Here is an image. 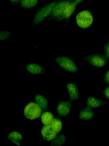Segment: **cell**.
I'll return each instance as SVG.
<instances>
[{
	"label": "cell",
	"instance_id": "7a4b0ae2",
	"mask_svg": "<svg viewBox=\"0 0 109 146\" xmlns=\"http://www.w3.org/2000/svg\"><path fill=\"white\" fill-rule=\"evenodd\" d=\"M61 0H52L38 9L33 15L32 26L33 28L46 21L56 3Z\"/></svg>",
	"mask_w": 109,
	"mask_h": 146
},
{
	"label": "cell",
	"instance_id": "603a6c76",
	"mask_svg": "<svg viewBox=\"0 0 109 146\" xmlns=\"http://www.w3.org/2000/svg\"><path fill=\"white\" fill-rule=\"evenodd\" d=\"M22 0H9L11 4L14 7L18 6Z\"/></svg>",
	"mask_w": 109,
	"mask_h": 146
},
{
	"label": "cell",
	"instance_id": "9c48e42d",
	"mask_svg": "<svg viewBox=\"0 0 109 146\" xmlns=\"http://www.w3.org/2000/svg\"><path fill=\"white\" fill-rule=\"evenodd\" d=\"M87 98V106L91 108H96L103 106L109 104L92 95L88 96Z\"/></svg>",
	"mask_w": 109,
	"mask_h": 146
},
{
	"label": "cell",
	"instance_id": "7c38bea8",
	"mask_svg": "<svg viewBox=\"0 0 109 146\" xmlns=\"http://www.w3.org/2000/svg\"><path fill=\"white\" fill-rule=\"evenodd\" d=\"M95 113L91 108L87 106L83 108L79 112L78 118L81 120H89L92 118Z\"/></svg>",
	"mask_w": 109,
	"mask_h": 146
},
{
	"label": "cell",
	"instance_id": "ffe728a7",
	"mask_svg": "<svg viewBox=\"0 0 109 146\" xmlns=\"http://www.w3.org/2000/svg\"><path fill=\"white\" fill-rule=\"evenodd\" d=\"M102 81L103 84L106 85H109V68L104 73Z\"/></svg>",
	"mask_w": 109,
	"mask_h": 146
},
{
	"label": "cell",
	"instance_id": "6da1fadb",
	"mask_svg": "<svg viewBox=\"0 0 109 146\" xmlns=\"http://www.w3.org/2000/svg\"><path fill=\"white\" fill-rule=\"evenodd\" d=\"M77 3L75 0H61L54 8L46 21L54 20L57 22L67 20L74 12Z\"/></svg>",
	"mask_w": 109,
	"mask_h": 146
},
{
	"label": "cell",
	"instance_id": "ac0fdd59",
	"mask_svg": "<svg viewBox=\"0 0 109 146\" xmlns=\"http://www.w3.org/2000/svg\"><path fill=\"white\" fill-rule=\"evenodd\" d=\"M53 114L49 111L43 113L41 116V121L45 125H49L54 119Z\"/></svg>",
	"mask_w": 109,
	"mask_h": 146
},
{
	"label": "cell",
	"instance_id": "9a60e30c",
	"mask_svg": "<svg viewBox=\"0 0 109 146\" xmlns=\"http://www.w3.org/2000/svg\"><path fill=\"white\" fill-rule=\"evenodd\" d=\"M7 138L16 144L20 145L23 139L21 134L17 131L10 132L7 136Z\"/></svg>",
	"mask_w": 109,
	"mask_h": 146
},
{
	"label": "cell",
	"instance_id": "2e32d148",
	"mask_svg": "<svg viewBox=\"0 0 109 146\" xmlns=\"http://www.w3.org/2000/svg\"><path fill=\"white\" fill-rule=\"evenodd\" d=\"M66 138L63 134L57 135L56 136L50 143L51 146H64L66 141Z\"/></svg>",
	"mask_w": 109,
	"mask_h": 146
},
{
	"label": "cell",
	"instance_id": "e0dca14e",
	"mask_svg": "<svg viewBox=\"0 0 109 146\" xmlns=\"http://www.w3.org/2000/svg\"><path fill=\"white\" fill-rule=\"evenodd\" d=\"M50 125L51 129L57 133L61 131L62 127L61 121L58 118H54Z\"/></svg>",
	"mask_w": 109,
	"mask_h": 146
},
{
	"label": "cell",
	"instance_id": "cb8c5ba5",
	"mask_svg": "<svg viewBox=\"0 0 109 146\" xmlns=\"http://www.w3.org/2000/svg\"><path fill=\"white\" fill-rule=\"evenodd\" d=\"M77 4H79L82 2L84 0H75Z\"/></svg>",
	"mask_w": 109,
	"mask_h": 146
},
{
	"label": "cell",
	"instance_id": "8992f818",
	"mask_svg": "<svg viewBox=\"0 0 109 146\" xmlns=\"http://www.w3.org/2000/svg\"><path fill=\"white\" fill-rule=\"evenodd\" d=\"M76 22L80 27L85 29L89 27L93 21V18L88 11H83L78 13L76 16Z\"/></svg>",
	"mask_w": 109,
	"mask_h": 146
},
{
	"label": "cell",
	"instance_id": "ba28073f",
	"mask_svg": "<svg viewBox=\"0 0 109 146\" xmlns=\"http://www.w3.org/2000/svg\"><path fill=\"white\" fill-rule=\"evenodd\" d=\"M66 88L70 100L72 102L77 100L79 98V93L77 85L74 81H71L67 84Z\"/></svg>",
	"mask_w": 109,
	"mask_h": 146
},
{
	"label": "cell",
	"instance_id": "52a82bcc",
	"mask_svg": "<svg viewBox=\"0 0 109 146\" xmlns=\"http://www.w3.org/2000/svg\"><path fill=\"white\" fill-rule=\"evenodd\" d=\"M72 106V102L70 100L59 102L56 106V114L61 117L68 115L71 113Z\"/></svg>",
	"mask_w": 109,
	"mask_h": 146
},
{
	"label": "cell",
	"instance_id": "3957f363",
	"mask_svg": "<svg viewBox=\"0 0 109 146\" xmlns=\"http://www.w3.org/2000/svg\"><path fill=\"white\" fill-rule=\"evenodd\" d=\"M83 59L89 64L99 68L106 66L109 60L104 55L97 53L88 54L84 57Z\"/></svg>",
	"mask_w": 109,
	"mask_h": 146
},
{
	"label": "cell",
	"instance_id": "8fae6325",
	"mask_svg": "<svg viewBox=\"0 0 109 146\" xmlns=\"http://www.w3.org/2000/svg\"><path fill=\"white\" fill-rule=\"evenodd\" d=\"M26 68L28 72L33 75H40L46 73L43 66L36 63H30L26 65Z\"/></svg>",
	"mask_w": 109,
	"mask_h": 146
},
{
	"label": "cell",
	"instance_id": "44dd1931",
	"mask_svg": "<svg viewBox=\"0 0 109 146\" xmlns=\"http://www.w3.org/2000/svg\"><path fill=\"white\" fill-rule=\"evenodd\" d=\"M11 35V33L9 31L6 30L1 31L0 39L5 40L9 38Z\"/></svg>",
	"mask_w": 109,
	"mask_h": 146
},
{
	"label": "cell",
	"instance_id": "7402d4cb",
	"mask_svg": "<svg viewBox=\"0 0 109 146\" xmlns=\"http://www.w3.org/2000/svg\"><path fill=\"white\" fill-rule=\"evenodd\" d=\"M101 94L103 97L109 99V85H106L101 91Z\"/></svg>",
	"mask_w": 109,
	"mask_h": 146
},
{
	"label": "cell",
	"instance_id": "4fadbf2b",
	"mask_svg": "<svg viewBox=\"0 0 109 146\" xmlns=\"http://www.w3.org/2000/svg\"><path fill=\"white\" fill-rule=\"evenodd\" d=\"M39 0H22L20 3V10L32 9L39 4Z\"/></svg>",
	"mask_w": 109,
	"mask_h": 146
},
{
	"label": "cell",
	"instance_id": "d6986e66",
	"mask_svg": "<svg viewBox=\"0 0 109 146\" xmlns=\"http://www.w3.org/2000/svg\"><path fill=\"white\" fill-rule=\"evenodd\" d=\"M104 55L109 60V37L103 46Z\"/></svg>",
	"mask_w": 109,
	"mask_h": 146
},
{
	"label": "cell",
	"instance_id": "30bf717a",
	"mask_svg": "<svg viewBox=\"0 0 109 146\" xmlns=\"http://www.w3.org/2000/svg\"><path fill=\"white\" fill-rule=\"evenodd\" d=\"M41 133L43 139L48 141H51L57 135V133L51 129L50 124L45 125L42 127Z\"/></svg>",
	"mask_w": 109,
	"mask_h": 146
},
{
	"label": "cell",
	"instance_id": "5bb4252c",
	"mask_svg": "<svg viewBox=\"0 0 109 146\" xmlns=\"http://www.w3.org/2000/svg\"><path fill=\"white\" fill-rule=\"evenodd\" d=\"M34 99L36 103L40 107L42 110H45L47 107L48 102L46 98L42 95L35 94Z\"/></svg>",
	"mask_w": 109,
	"mask_h": 146
},
{
	"label": "cell",
	"instance_id": "5b68a950",
	"mask_svg": "<svg viewBox=\"0 0 109 146\" xmlns=\"http://www.w3.org/2000/svg\"><path fill=\"white\" fill-rule=\"evenodd\" d=\"M42 109L36 103L31 102L27 104L24 109V115L27 119L33 120L38 118L40 116Z\"/></svg>",
	"mask_w": 109,
	"mask_h": 146
},
{
	"label": "cell",
	"instance_id": "277c9868",
	"mask_svg": "<svg viewBox=\"0 0 109 146\" xmlns=\"http://www.w3.org/2000/svg\"><path fill=\"white\" fill-rule=\"evenodd\" d=\"M55 60L64 70L73 74L76 73L78 71V68L75 62L69 57L60 56L56 58Z\"/></svg>",
	"mask_w": 109,
	"mask_h": 146
},
{
	"label": "cell",
	"instance_id": "d4e9b609",
	"mask_svg": "<svg viewBox=\"0 0 109 146\" xmlns=\"http://www.w3.org/2000/svg\"><path fill=\"white\" fill-rule=\"evenodd\" d=\"M48 0H39V1L40 2H45Z\"/></svg>",
	"mask_w": 109,
	"mask_h": 146
}]
</instances>
